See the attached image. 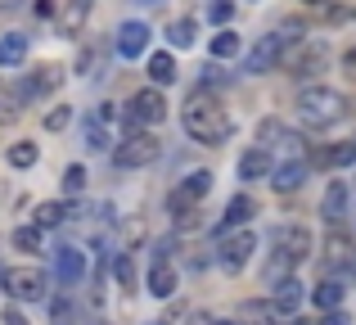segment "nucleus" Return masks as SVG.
Here are the masks:
<instances>
[{
    "label": "nucleus",
    "mask_w": 356,
    "mask_h": 325,
    "mask_svg": "<svg viewBox=\"0 0 356 325\" xmlns=\"http://www.w3.org/2000/svg\"><path fill=\"white\" fill-rule=\"evenodd\" d=\"M181 127H185V136L199 141V145H221L230 132H235V122H230V113L221 109V100L208 95V90L190 95V104L181 109Z\"/></svg>",
    "instance_id": "obj_1"
},
{
    "label": "nucleus",
    "mask_w": 356,
    "mask_h": 325,
    "mask_svg": "<svg viewBox=\"0 0 356 325\" xmlns=\"http://www.w3.org/2000/svg\"><path fill=\"white\" fill-rule=\"evenodd\" d=\"M298 118L307 127H334L348 118V100L334 86H302L298 90Z\"/></svg>",
    "instance_id": "obj_2"
},
{
    "label": "nucleus",
    "mask_w": 356,
    "mask_h": 325,
    "mask_svg": "<svg viewBox=\"0 0 356 325\" xmlns=\"http://www.w3.org/2000/svg\"><path fill=\"white\" fill-rule=\"evenodd\" d=\"M0 285H5V294L14 303H41L50 280H45L41 267H5V271H0Z\"/></svg>",
    "instance_id": "obj_3"
},
{
    "label": "nucleus",
    "mask_w": 356,
    "mask_h": 325,
    "mask_svg": "<svg viewBox=\"0 0 356 325\" xmlns=\"http://www.w3.org/2000/svg\"><path fill=\"white\" fill-rule=\"evenodd\" d=\"M275 271H293L298 262H307V257H312V230L307 226H280L275 235Z\"/></svg>",
    "instance_id": "obj_4"
},
{
    "label": "nucleus",
    "mask_w": 356,
    "mask_h": 325,
    "mask_svg": "<svg viewBox=\"0 0 356 325\" xmlns=\"http://www.w3.org/2000/svg\"><path fill=\"white\" fill-rule=\"evenodd\" d=\"M289 45H293V36H289L284 27H275V32L257 36V45L248 50V72H275L280 63L289 59Z\"/></svg>",
    "instance_id": "obj_5"
},
{
    "label": "nucleus",
    "mask_w": 356,
    "mask_h": 325,
    "mask_svg": "<svg viewBox=\"0 0 356 325\" xmlns=\"http://www.w3.org/2000/svg\"><path fill=\"white\" fill-rule=\"evenodd\" d=\"M163 118H167V100H163L158 86H145V90L131 95V104H127V127L131 132H145V127L163 122Z\"/></svg>",
    "instance_id": "obj_6"
},
{
    "label": "nucleus",
    "mask_w": 356,
    "mask_h": 325,
    "mask_svg": "<svg viewBox=\"0 0 356 325\" xmlns=\"http://www.w3.org/2000/svg\"><path fill=\"white\" fill-rule=\"evenodd\" d=\"M158 154H163V145H158L149 132H131L122 145H113V163L118 167H149V163H158Z\"/></svg>",
    "instance_id": "obj_7"
},
{
    "label": "nucleus",
    "mask_w": 356,
    "mask_h": 325,
    "mask_svg": "<svg viewBox=\"0 0 356 325\" xmlns=\"http://www.w3.org/2000/svg\"><path fill=\"white\" fill-rule=\"evenodd\" d=\"M252 253H257V235H252V230H239V235L221 239V267H226V271H243V267L252 262Z\"/></svg>",
    "instance_id": "obj_8"
},
{
    "label": "nucleus",
    "mask_w": 356,
    "mask_h": 325,
    "mask_svg": "<svg viewBox=\"0 0 356 325\" xmlns=\"http://www.w3.org/2000/svg\"><path fill=\"white\" fill-rule=\"evenodd\" d=\"M59 86H63V68L59 63H45V68H36L32 77L18 86L14 100H41V95H50V90H59Z\"/></svg>",
    "instance_id": "obj_9"
},
{
    "label": "nucleus",
    "mask_w": 356,
    "mask_h": 325,
    "mask_svg": "<svg viewBox=\"0 0 356 325\" xmlns=\"http://www.w3.org/2000/svg\"><path fill=\"white\" fill-rule=\"evenodd\" d=\"M145 50H149V23L127 18V23L118 27V54H122V59H140Z\"/></svg>",
    "instance_id": "obj_10"
},
{
    "label": "nucleus",
    "mask_w": 356,
    "mask_h": 325,
    "mask_svg": "<svg viewBox=\"0 0 356 325\" xmlns=\"http://www.w3.org/2000/svg\"><path fill=\"white\" fill-rule=\"evenodd\" d=\"M208 190H212V172H203V167H199V172H190V176H185V185L172 194V212H176V217L190 212V203H199Z\"/></svg>",
    "instance_id": "obj_11"
},
{
    "label": "nucleus",
    "mask_w": 356,
    "mask_h": 325,
    "mask_svg": "<svg viewBox=\"0 0 356 325\" xmlns=\"http://www.w3.org/2000/svg\"><path fill=\"white\" fill-rule=\"evenodd\" d=\"M284 63H289V77L302 81V77H312V72H321V68H325V45H321V41H316V45H302V50L289 54Z\"/></svg>",
    "instance_id": "obj_12"
},
{
    "label": "nucleus",
    "mask_w": 356,
    "mask_h": 325,
    "mask_svg": "<svg viewBox=\"0 0 356 325\" xmlns=\"http://www.w3.org/2000/svg\"><path fill=\"white\" fill-rule=\"evenodd\" d=\"M348 199H352L348 181H330V185H325V199H321V217L339 226V221L348 217Z\"/></svg>",
    "instance_id": "obj_13"
},
{
    "label": "nucleus",
    "mask_w": 356,
    "mask_h": 325,
    "mask_svg": "<svg viewBox=\"0 0 356 325\" xmlns=\"http://www.w3.org/2000/svg\"><path fill=\"white\" fill-rule=\"evenodd\" d=\"M54 271H59L63 285H77L81 276H86V253H81L77 244H63L59 257H54Z\"/></svg>",
    "instance_id": "obj_14"
},
{
    "label": "nucleus",
    "mask_w": 356,
    "mask_h": 325,
    "mask_svg": "<svg viewBox=\"0 0 356 325\" xmlns=\"http://www.w3.org/2000/svg\"><path fill=\"white\" fill-rule=\"evenodd\" d=\"M145 290L154 294V299H172V290H176V271H172V262H167V257H154Z\"/></svg>",
    "instance_id": "obj_15"
},
{
    "label": "nucleus",
    "mask_w": 356,
    "mask_h": 325,
    "mask_svg": "<svg viewBox=\"0 0 356 325\" xmlns=\"http://www.w3.org/2000/svg\"><path fill=\"white\" fill-rule=\"evenodd\" d=\"M257 136H261V145H284L289 154H298V150H302V136H298V132H289L284 122H275V118H266V122L257 127Z\"/></svg>",
    "instance_id": "obj_16"
},
{
    "label": "nucleus",
    "mask_w": 356,
    "mask_h": 325,
    "mask_svg": "<svg viewBox=\"0 0 356 325\" xmlns=\"http://www.w3.org/2000/svg\"><path fill=\"white\" fill-rule=\"evenodd\" d=\"M316 167H348L356 163V141H339V145H321V150L312 154Z\"/></svg>",
    "instance_id": "obj_17"
},
{
    "label": "nucleus",
    "mask_w": 356,
    "mask_h": 325,
    "mask_svg": "<svg viewBox=\"0 0 356 325\" xmlns=\"http://www.w3.org/2000/svg\"><path fill=\"white\" fill-rule=\"evenodd\" d=\"M307 167H312V163H307V159H289V163H280V167H275V172H270V176H275V181H270V185H275V190H280V194H289V190H298V185H302V181H307Z\"/></svg>",
    "instance_id": "obj_18"
},
{
    "label": "nucleus",
    "mask_w": 356,
    "mask_h": 325,
    "mask_svg": "<svg viewBox=\"0 0 356 325\" xmlns=\"http://www.w3.org/2000/svg\"><path fill=\"white\" fill-rule=\"evenodd\" d=\"M266 172H275V167H270L266 145H257V150H248V154L239 159V181H261Z\"/></svg>",
    "instance_id": "obj_19"
},
{
    "label": "nucleus",
    "mask_w": 356,
    "mask_h": 325,
    "mask_svg": "<svg viewBox=\"0 0 356 325\" xmlns=\"http://www.w3.org/2000/svg\"><path fill=\"white\" fill-rule=\"evenodd\" d=\"M27 59V36L23 32H5L0 36V68H18Z\"/></svg>",
    "instance_id": "obj_20"
},
{
    "label": "nucleus",
    "mask_w": 356,
    "mask_h": 325,
    "mask_svg": "<svg viewBox=\"0 0 356 325\" xmlns=\"http://www.w3.org/2000/svg\"><path fill=\"white\" fill-rule=\"evenodd\" d=\"M270 303L280 308V317H289V312H298V303H302V285L289 276V280H275V294H270Z\"/></svg>",
    "instance_id": "obj_21"
},
{
    "label": "nucleus",
    "mask_w": 356,
    "mask_h": 325,
    "mask_svg": "<svg viewBox=\"0 0 356 325\" xmlns=\"http://www.w3.org/2000/svg\"><path fill=\"white\" fill-rule=\"evenodd\" d=\"M252 217V199L248 194H235V199L226 203V217H221V226H217V235H226V230H235V226H243V221Z\"/></svg>",
    "instance_id": "obj_22"
},
{
    "label": "nucleus",
    "mask_w": 356,
    "mask_h": 325,
    "mask_svg": "<svg viewBox=\"0 0 356 325\" xmlns=\"http://www.w3.org/2000/svg\"><path fill=\"white\" fill-rule=\"evenodd\" d=\"M81 136H86V150H95V154H104L108 145H113V141H108V122L99 113H90L86 122H81Z\"/></svg>",
    "instance_id": "obj_23"
},
{
    "label": "nucleus",
    "mask_w": 356,
    "mask_h": 325,
    "mask_svg": "<svg viewBox=\"0 0 356 325\" xmlns=\"http://www.w3.org/2000/svg\"><path fill=\"white\" fill-rule=\"evenodd\" d=\"M149 77H154V86H172L181 72H176V59L167 50H158V54H149Z\"/></svg>",
    "instance_id": "obj_24"
},
{
    "label": "nucleus",
    "mask_w": 356,
    "mask_h": 325,
    "mask_svg": "<svg viewBox=\"0 0 356 325\" xmlns=\"http://www.w3.org/2000/svg\"><path fill=\"white\" fill-rule=\"evenodd\" d=\"M352 253H356V248H352V239H348V235H339V230H334V235L325 239V257H330V267H334V271H343V267L352 262Z\"/></svg>",
    "instance_id": "obj_25"
},
{
    "label": "nucleus",
    "mask_w": 356,
    "mask_h": 325,
    "mask_svg": "<svg viewBox=\"0 0 356 325\" xmlns=\"http://www.w3.org/2000/svg\"><path fill=\"white\" fill-rule=\"evenodd\" d=\"M68 217H72V208H68V203H36V226H41V230L63 226Z\"/></svg>",
    "instance_id": "obj_26"
},
{
    "label": "nucleus",
    "mask_w": 356,
    "mask_h": 325,
    "mask_svg": "<svg viewBox=\"0 0 356 325\" xmlns=\"http://www.w3.org/2000/svg\"><path fill=\"white\" fill-rule=\"evenodd\" d=\"M243 50L239 32H230V27H221L217 36H212V59H235V54Z\"/></svg>",
    "instance_id": "obj_27"
},
{
    "label": "nucleus",
    "mask_w": 356,
    "mask_h": 325,
    "mask_svg": "<svg viewBox=\"0 0 356 325\" xmlns=\"http://www.w3.org/2000/svg\"><path fill=\"white\" fill-rule=\"evenodd\" d=\"M312 303H316L321 312H334V308L343 303V285H339V280H321V285H316V294H312Z\"/></svg>",
    "instance_id": "obj_28"
},
{
    "label": "nucleus",
    "mask_w": 356,
    "mask_h": 325,
    "mask_svg": "<svg viewBox=\"0 0 356 325\" xmlns=\"http://www.w3.org/2000/svg\"><path fill=\"white\" fill-rule=\"evenodd\" d=\"M243 321H252V325H270V321H284L280 317V308L275 303H243V312H239Z\"/></svg>",
    "instance_id": "obj_29"
},
{
    "label": "nucleus",
    "mask_w": 356,
    "mask_h": 325,
    "mask_svg": "<svg viewBox=\"0 0 356 325\" xmlns=\"http://www.w3.org/2000/svg\"><path fill=\"white\" fill-rule=\"evenodd\" d=\"M14 248L18 253H41V226H36V221L32 226H18L14 230Z\"/></svg>",
    "instance_id": "obj_30"
},
{
    "label": "nucleus",
    "mask_w": 356,
    "mask_h": 325,
    "mask_svg": "<svg viewBox=\"0 0 356 325\" xmlns=\"http://www.w3.org/2000/svg\"><path fill=\"white\" fill-rule=\"evenodd\" d=\"M72 321H77L72 299H68V294H54V299H50V325H72Z\"/></svg>",
    "instance_id": "obj_31"
},
{
    "label": "nucleus",
    "mask_w": 356,
    "mask_h": 325,
    "mask_svg": "<svg viewBox=\"0 0 356 325\" xmlns=\"http://www.w3.org/2000/svg\"><path fill=\"white\" fill-rule=\"evenodd\" d=\"M5 159H9V167H32L36 163V145L32 141H18V145H9Z\"/></svg>",
    "instance_id": "obj_32"
},
{
    "label": "nucleus",
    "mask_w": 356,
    "mask_h": 325,
    "mask_svg": "<svg viewBox=\"0 0 356 325\" xmlns=\"http://www.w3.org/2000/svg\"><path fill=\"white\" fill-rule=\"evenodd\" d=\"M167 41H172V45H181V50H185V45L194 41V18H176V23L167 27Z\"/></svg>",
    "instance_id": "obj_33"
},
{
    "label": "nucleus",
    "mask_w": 356,
    "mask_h": 325,
    "mask_svg": "<svg viewBox=\"0 0 356 325\" xmlns=\"http://www.w3.org/2000/svg\"><path fill=\"white\" fill-rule=\"evenodd\" d=\"M113 271H118V285H122V290H136V262H131V253H118Z\"/></svg>",
    "instance_id": "obj_34"
},
{
    "label": "nucleus",
    "mask_w": 356,
    "mask_h": 325,
    "mask_svg": "<svg viewBox=\"0 0 356 325\" xmlns=\"http://www.w3.org/2000/svg\"><path fill=\"white\" fill-rule=\"evenodd\" d=\"M81 190H86V167L72 163L68 172H63V194H81Z\"/></svg>",
    "instance_id": "obj_35"
},
{
    "label": "nucleus",
    "mask_w": 356,
    "mask_h": 325,
    "mask_svg": "<svg viewBox=\"0 0 356 325\" xmlns=\"http://www.w3.org/2000/svg\"><path fill=\"white\" fill-rule=\"evenodd\" d=\"M86 9H90V0H77V5H72L68 14H63V32H68V36L77 32L81 23H86Z\"/></svg>",
    "instance_id": "obj_36"
},
{
    "label": "nucleus",
    "mask_w": 356,
    "mask_h": 325,
    "mask_svg": "<svg viewBox=\"0 0 356 325\" xmlns=\"http://www.w3.org/2000/svg\"><path fill=\"white\" fill-rule=\"evenodd\" d=\"M230 14H235V0H212V5H208V18H212L217 27H226Z\"/></svg>",
    "instance_id": "obj_37"
},
{
    "label": "nucleus",
    "mask_w": 356,
    "mask_h": 325,
    "mask_svg": "<svg viewBox=\"0 0 356 325\" xmlns=\"http://www.w3.org/2000/svg\"><path fill=\"white\" fill-rule=\"evenodd\" d=\"M68 122H72V109H50L45 113V132H63Z\"/></svg>",
    "instance_id": "obj_38"
},
{
    "label": "nucleus",
    "mask_w": 356,
    "mask_h": 325,
    "mask_svg": "<svg viewBox=\"0 0 356 325\" xmlns=\"http://www.w3.org/2000/svg\"><path fill=\"white\" fill-rule=\"evenodd\" d=\"M14 118H18V109H14V100H0V122H14Z\"/></svg>",
    "instance_id": "obj_39"
},
{
    "label": "nucleus",
    "mask_w": 356,
    "mask_h": 325,
    "mask_svg": "<svg viewBox=\"0 0 356 325\" xmlns=\"http://www.w3.org/2000/svg\"><path fill=\"white\" fill-rule=\"evenodd\" d=\"M321 325H352L348 317H343V312L339 308H334V312H325V317H321Z\"/></svg>",
    "instance_id": "obj_40"
},
{
    "label": "nucleus",
    "mask_w": 356,
    "mask_h": 325,
    "mask_svg": "<svg viewBox=\"0 0 356 325\" xmlns=\"http://www.w3.org/2000/svg\"><path fill=\"white\" fill-rule=\"evenodd\" d=\"M32 14H36V18H50V14H54V0H36Z\"/></svg>",
    "instance_id": "obj_41"
},
{
    "label": "nucleus",
    "mask_w": 356,
    "mask_h": 325,
    "mask_svg": "<svg viewBox=\"0 0 356 325\" xmlns=\"http://www.w3.org/2000/svg\"><path fill=\"white\" fill-rule=\"evenodd\" d=\"M0 325H27V321H23V312H14V308H9L5 317H0Z\"/></svg>",
    "instance_id": "obj_42"
},
{
    "label": "nucleus",
    "mask_w": 356,
    "mask_h": 325,
    "mask_svg": "<svg viewBox=\"0 0 356 325\" xmlns=\"http://www.w3.org/2000/svg\"><path fill=\"white\" fill-rule=\"evenodd\" d=\"M343 63H348V68H356V45H352L348 54H343Z\"/></svg>",
    "instance_id": "obj_43"
},
{
    "label": "nucleus",
    "mask_w": 356,
    "mask_h": 325,
    "mask_svg": "<svg viewBox=\"0 0 356 325\" xmlns=\"http://www.w3.org/2000/svg\"><path fill=\"white\" fill-rule=\"evenodd\" d=\"M190 325H212V321H208V317H203V312H199V317H194Z\"/></svg>",
    "instance_id": "obj_44"
},
{
    "label": "nucleus",
    "mask_w": 356,
    "mask_h": 325,
    "mask_svg": "<svg viewBox=\"0 0 356 325\" xmlns=\"http://www.w3.org/2000/svg\"><path fill=\"white\" fill-rule=\"evenodd\" d=\"M280 325H307V321H302V317H293V321H289V317H284V321H280Z\"/></svg>",
    "instance_id": "obj_45"
},
{
    "label": "nucleus",
    "mask_w": 356,
    "mask_h": 325,
    "mask_svg": "<svg viewBox=\"0 0 356 325\" xmlns=\"http://www.w3.org/2000/svg\"><path fill=\"white\" fill-rule=\"evenodd\" d=\"M307 5H325V0H307Z\"/></svg>",
    "instance_id": "obj_46"
},
{
    "label": "nucleus",
    "mask_w": 356,
    "mask_h": 325,
    "mask_svg": "<svg viewBox=\"0 0 356 325\" xmlns=\"http://www.w3.org/2000/svg\"><path fill=\"white\" fill-rule=\"evenodd\" d=\"M149 325H167V321H149Z\"/></svg>",
    "instance_id": "obj_47"
},
{
    "label": "nucleus",
    "mask_w": 356,
    "mask_h": 325,
    "mask_svg": "<svg viewBox=\"0 0 356 325\" xmlns=\"http://www.w3.org/2000/svg\"><path fill=\"white\" fill-rule=\"evenodd\" d=\"M217 325H235V321H217Z\"/></svg>",
    "instance_id": "obj_48"
},
{
    "label": "nucleus",
    "mask_w": 356,
    "mask_h": 325,
    "mask_svg": "<svg viewBox=\"0 0 356 325\" xmlns=\"http://www.w3.org/2000/svg\"><path fill=\"white\" fill-rule=\"evenodd\" d=\"M352 217H356V212H352Z\"/></svg>",
    "instance_id": "obj_49"
}]
</instances>
